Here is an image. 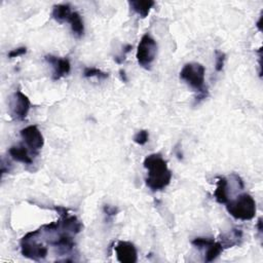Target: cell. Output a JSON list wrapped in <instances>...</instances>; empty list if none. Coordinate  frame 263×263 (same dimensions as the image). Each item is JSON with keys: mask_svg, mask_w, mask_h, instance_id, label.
<instances>
[{"mask_svg": "<svg viewBox=\"0 0 263 263\" xmlns=\"http://www.w3.org/2000/svg\"><path fill=\"white\" fill-rule=\"evenodd\" d=\"M144 168L148 171L146 185L152 191L165 189L172 180V172L159 154L150 155L144 159Z\"/></svg>", "mask_w": 263, "mask_h": 263, "instance_id": "cell-1", "label": "cell"}, {"mask_svg": "<svg viewBox=\"0 0 263 263\" xmlns=\"http://www.w3.org/2000/svg\"><path fill=\"white\" fill-rule=\"evenodd\" d=\"M226 210L233 218L247 221L255 217L256 201L250 194L244 193L237 197L235 201L226 202Z\"/></svg>", "mask_w": 263, "mask_h": 263, "instance_id": "cell-2", "label": "cell"}, {"mask_svg": "<svg viewBox=\"0 0 263 263\" xmlns=\"http://www.w3.org/2000/svg\"><path fill=\"white\" fill-rule=\"evenodd\" d=\"M205 73L206 69L201 64L187 63L180 71V78L187 82L188 86L196 90L199 94L208 93V90L205 88Z\"/></svg>", "mask_w": 263, "mask_h": 263, "instance_id": "cell-3", "label": "cell"}, {"mask_svg": "<svg viewBox=\"0 0 263 263\" xmlns=\"http://www.w3.org/2000/svg\"><path fill=\"white\" fill-rule=\"evenodd\" d=\"M157 52V44L149 34H145L141 38L137 48V60L140 66L145 69H150L152 62L155 61Z\"/></svg>", "mask_w": 263, "mask_h": 263, "instance_id": "cell-4", "label": "cell"}, {"mask_svg": "<svg viewBox=\"0 0 263 263\" xmlns=\"http://www.w3.org/2000/svg\"><path fill=\"white\" fill-rule=\"evenodd\" d=\"M31 108V102L29 98L18 90L11 102L12 116L18 121H24L27 117Z\"/></svg>", "mask_w": 263, "mask_h": 263, "instance_id": "cell-5", "label": "cell"}, {"mask_svg": "<svg viewBox=\"0 0 263 263\" xmlns=\"http://www.w3.org/2000/svg\"><path fill=\"white\" fill-rule=\"evenodd\" d=\"M21 136L26 145L33 151L40 150L45 145V139L36 125H29L21 131Z\"/></svg>", "mask_w": 263, "mask_h": 263, "instance_id": "cell-6", "label": "cell"}, {"mask_svg": "<svg viewBox=\"0 0 263 263\" xmlns=\"http://www.w3.org/2000/svg\"><path fill=\"white\" fill-rule=\"evenodd\" d=\"M21 251L23 256L33 260L46 258L48 252L47 248L45 247V246H42L41 244H37L35 242L31 243L30 240L21 241Z\"/></svg>", "mask_w": 263, "mask_h": 263, "instance_id": "cell-7", "label": "cell"}, {"mask_svg": "<svg viewBox=\"0 0 263 263\" xmlns=\"http://www.w3.org/2000/svg\"><path fill=\"white\" fill-rule=\"evenodd\" d=\"M117 260L122 263H135L137 262L138 254L137 249L130 242H118L114 248Z\"/></svg>", "mask_w": 263, "mask_h": 263, "instance_id": "cell-8", "label": "cell"}, {"mask_svg": "<svg viewBox=\"0 0 263 263\" xmlns=\"http://www.w3.org/2000/svg\"><path fill=\"white\" fill-rule=\"evenodd\" d=\"M45 59L47 63L52 64L54 67V74H53L54 80L61 79L63 76L67 75L70 72L71 65L68 59H61V58L55 57L53 55H46Z\"/></svg>", "mask_w": 263, "mask_h": 263, "instance_id": "cell-9", "label": "cell"}, {"mask_svg": "<svg viewBox=\"0 0 263 263\" xmlns=\"http://www.w3.org/2000/svg\"><path fill=\"white\" fill-rule=\"evenodd\" d=\"M60 221H61V228H63L64 231L70 232L74 234L80 232L82 230L81 222H79L75 216H69L68 213L65 215H62Z\"/></svg>", "mask_w": 263, "mask_h": 263, "instance_id": "cell-10", "label": "cell"}, {"mask_svg": "<svg viewBox=\"0 0 263 263\" xmlns=\"http://www.w3.org/2000/svg\"><path fill=\"white\" fill-rule=\"evenodd\" d=\"M71 14V6L69 4H58L54 6L52 16L57 22L64 23L68 22Z\"/></svg>", "mask_w": 263, "mask_h": 263, "instance_id": "cell-11", "label": "cell"}, {"mask_svg": "<svg viewBox=\"0 0 263 263\" xmlns=\"http://www.w3.org/2000/svg\"><path fill=\"white\" fill-rule=\"evenodd\" d=\"M11 156L16 162L23 163L25 165H31L32 158L28 154V150L24 146H13L10 148Z\"/></svg>", "mask_w": 263, "mask_h": 263, "instance_id": "cell-12", "label": "cell"}, {"mask_svg": "<svg viewBox=\"0 0 263 263\" xmlns=\"http://www.w3.org/2000/svg\"><path fill=\"white\" fill-rule=\"evenodd\" d=\"M214 197L217 202L219 203H226L228 201V194H227V180L224 177H218L217 181V188L214 192Z\"/></svg>", "mask_w": 263, "mask_h": 263, "instance_id": "cell-13", "label": "cell"}, {"mask_svg": "<svg viewBox=\"0 0 263 263\" xmlns=\"http://www.w3.org/2000/svg\"><path fill=\"white\" fill-rule=\"evenodd\" d=\"M129 4L135 13L141 15V18H146L155 2L152 0H146V1H130Z\"/></svg>", "mask_w": 263, "mask_h": 263, "instance_id": "cell-14", "label": "cell"}, {"mask_svg": "<svg viewBox=\"0 0 263 263\" xmlns=\"http://www.w3.org/2000/svg\"><path fill=\"white\" fill-rule=\"evenodd\" d=\"M68 22L71 25V29L72 32L75 34L76 36H82L84 33V26H83V22L81 20V16L77 12H74L71 14L69 20Z\"/></svg>", "mask_w": 263, "mask_h": 263, "instance_id": "cell-15", "label": "cell"}, {"mask_svg": "<svg viewBox=\"0 0 263 263\" xmlns=\"http://www.w3.org/2000/svg\"><path fill=\"white\" fill-rule=\"evenodd\" d=\"M52 245H55L60 249H63L64 252H67L72 250V248L74 247V242L72 237L68 233H61L59 235L57 241L53 242Z\"/></svg>", "mask_w": 263, "mask_h": 263, "instance_id": "cell-16", "label": "cell"}, {"mask_svg": "<svg viewBox=\"0 0 263 263\" xmlns=\"http://www.w3.org/2000/svg\"><path fill=\"white\" fill-rule=\"evenodd\" d=\"M223 246L220 242H214L212 245H210L208 247V251L206 253V262H212L214 261L220 254L223 252Z\"/></svg>", "mask_w": 263, "mask_h": 263, "instance_id": "cell-17", "label": "cell"}, {"mask_svg": "<svg viewBox=\"0 0 263 263\" xmlns=\"http://www.w3.org/2000/svg\"><path fill=\"white\" fill-rule=\"evenodd\" d=\"M83 75H84V77H98L101 79H105L108 77V73L103 72L102 70L98 69V68H94V67L86 68L83 71Z\"/></svg>", "mask_w": 263, "mask_h": 263, "instance_id": "cell-18", "label": "cell"}, {"mask_svg": "<svg viewBox=\"0 0 263 263\" xmlns=\"http://www.w3.org/2000/svg\"><path fill=\"white\" fill-rule=\"evenodd\" d=\"M148 140H149V134L146 130L139 131L134 137V142L136 144H138V145H145V144L148 142Z\"/></svg>", "mask_w": 263, "mask_h": 263, "instance_id": "cell-19", "label": "cell"}, {"mask_svg": "<svg viewBox=\"0 0 263 263\" xmlns=\"http://www.w3.org/2000/svg\"><path fill=\"white\" fill-rule=\"evenodd\" d=\"M215 241L214 239H208V237H197L192 241V245L196 246L197 248H208L210 245L213 244Z\"/></svg>", "mask_w": 263, "mask_h": 263, "instance_id": "cell-20", "label": "cell"}, {"mask_svg": "<svg viewBox=\"0 0 263 263\" xmlns=\"http://www.w3.org/2000/svg\"><path fill=\"white\" fill-rule=\"evenodd\" d=\"M216 55V65H215V69L217 72L222 71L223 66H224V62H225V54L220 52V50H216L215 52Z\"/></svg>", "mask_w": 263, "mask_h": 263, "instance_id": "cell-21", "label": "cell"}, {"mask_svg": "<svg viewBox=\"0 0 263 263\" xmlns=\"http://www.w3.org/2000/svg\"><path fill=\"white\" fill-rule=\"evenodd\" d=\"M27 53V48L26 47H19V48H15V49H13L12 52L8 53V58H18L20 56H23Z\"/></svg>", "mask_w": 263, "mask_h": 263, "instance_id": "cell-22", "label": "cell"}, {"mask_svg": "<svg viewBox=\"0 0 263 263\" xmlns=\"http://www.w3.org/2000/svg\"><path fill=\"white\" fill-rule=\"evenodd\" d=\"M104 212L108 216H115L118 213V209L112 206L105 205L104 206Z\"/></svg>", "mask_w": 263, "mask_h": 263, "instance_id": "cell-23", "label": "cell"}, {"mask_svg": "<svg viewBox=\"0 0 263 263\" xmlns=\"http://www.w3.org/2000/svg\"><path fill=\"white\" fill-rule=\"evenodd\" d=\"M120 75H121V79L124 81V82H128V77H126V74H125V71L121 69L120 70Z\"/></svg>", "mask_w": 263, "mask_h": 263, "instance_id": "cell-24", "label": "cell"}, {"mask_svg": "<svg viewBox=\"0 0 263 263\" xmlns=\"http://www.w3.org/2000/svg\"><path fill=\"white\" fill-rule=\"evenodd\" d=\"M257 228H258V232H262V219H261V218H259V220H258Z\"/></svg>", "mask_w": 263, "mask_h": 263, "instance_id": "cell-25", "label": "cell"}, {"mask_svg": "<svg viewBox=\"0 0 263 263\" xmlns=\"http://www.w3.org/2000/svg\"><path fill=\"white\" fill-rule=\"evenodd\" d=\"M261 21H262V16H260V19H259V21H258V23H257V28L261 31Z\"/></svg>", "mask_w": 263, "mask_h": 263, "instance_id": "cell-26", "label": "cell"}]
</instances>
